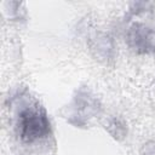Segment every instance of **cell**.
Masks as SVG:
<instances>
[{"label": "cell", "mask_w": 155, "mask_h": 155, "mask_svg": "<svg viewBox=\"0 0 155 155\" xmlns=\"http://www.w3.org/2000/svg\"><path fill=\"white\" fill-rule=\"evenodd\" d=\"M11 110L15 131L23 143L33 144L50 136V121L35 99L28 96L15 97Z\"/></svg>", "instance_id": "obj_1"}, {"label": "cell", "mask_w": 155, "mask_h": 155, "mask_svg": "<svg viewBox=\"0 0 155 155\" xmlns=\"http://www.w3.org/2000/svg\"><path fill=\"white\" fill-rule=\"evenodd\" d=\"M99 101L86 88H80L73 97V101L64 109V117L67 121L76 127L88 125L90 120L99 115Z\"/></svg>", "instance_id": "obj_2"}, {"label": "cell", "mask_w": 155, "mask_h": 155, "mask_svg": "<svg viewBox=\"0 0 155 155\" xmlns=\"http://www.w3.org/2000/svg\"><path fill=\"white\" fill-rule=\"evenodd\" d=\"M127 41L137 52H153L155 51V28L145 24H134L127 33Z\"/></svg>", "instance_id": "obj_3"}, {"label": "cell", "mask_w": 155, "mask_h": 155, "mask_svg": "<svg viewBox=\"0 0 155 155\" xmlns=\"http://www.w3.org/2000/svg\"><path fill=\"white\" fill-rule=\"evenodd\" d=\"M142 155H155V143H149L147 145L144 144Z\"/></svg>", "instance_id": "obj_4"}]
</instances>
